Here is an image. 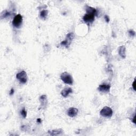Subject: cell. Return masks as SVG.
<instances>
[{"label":"cell","instance_id":"cell-6","mask_svg":"<svg viewBox=\"0 0 136 136\" xmlns=\"http://www.w3.org/2000/svg\"><path fill=\"white\" fill-rule=\"evenodd\" d=\"M95 15L94 14H91V13H86V14L83 16V20L86 23H92L95 20Z\"/></svg>","mask_w":136,"mask_h":136},{"label":"cell","instance_id":"cell-4","mask_svg":"<svg viewBox=\"0 0 136 136\" xmlns=\"http://www.w3.org/2000/svg\"><path fill=\"white\" fill-rule=\"evenodd\" d=\"M100 114L106 118H110L113 115V111L110 107L105 106L100 111Z\"/></svg>","mask_w":136,"mask_h":136},{"label":"cell","instance_id":"cell-7","mask_svg":"<svg viewBox=\"0 0 136 136\" xmlns=\"http://www.w3.org/2000/svg\"><path fill=\"white\" fill-rule=\"evenodd\" d=\"M111 85L109 84H102L99 86L98 89V91L103 92H108L110 91Z\"/></svg>","mask_w":136,"mask_h":136},{"label":"cell","instance_id":"cell-1","mask_svg":"<svg viewBox=\"0 0 136 136\" xmlns=\"http://www.w3.org/2000/svg\"><path fill=\"white\" fill-rule=\"evenodd\" d=\"M61 78L63 82L68 85H72L73 84V79L69 73L67 72L62 73L61 75Z\"/></svg>","mask_w":136,"mask_h":136},{"label":"cell","instance_id":"cell-2","mask_svg":"<svg viewBox=\"0 0 136 136\" xmlns=\"http://www.w3.org/2000/svg\"><path fill=\"white\" fill-rule=\"evenodd\" d=\"M75 37V35L72 32L71 33H69L67 35L66 38V40L64 41H62L61 43V45L63 46H66V47H69V45L71 43V42L72 41L73 39Z\"/></svg>","mask_w":136,"mask_h":136},{"label":"cell","instance_id":"cell-9","mask_svg":"<svg viewBox=\"0 0 136 136\" xmlns=\"http://www.w3.org/2000/svg\"><path fill=\"white\" fill-rule=\"evenodd\" d=\"M72 90L71 88H66L61 92L62 96L63 97H67L70 93H72Z\"/></svg>","mask_w":136,"mask_h":136},{"label":"cell","instance_id":"cell-19","mask_svg":"<svg viewBox=\"0 0 136 136\" xmlns=\"http://www.w3.org/2000/svg\"><path fill=\"white\" fill-rule=\"evenodd\" d=\"M13 93H14V89H13V88H12L11 89V91H10V95H12L13 94Z\"/></svg>","mask_w":136,"mask_h":136},{"label":"cell","instance_id":"cell-13","mask_svg":"<svg viewBox=\"0 0 136 136\" xmlns=\"http://www.w3.org/2000/svg\"><path fill=\"white\" fill-rule=\"evenodd\" d=\"M47 14H48V11L44 10H43V11H42L41 12H40V16L42 18L45 19L46 17L47 16Z\"/></svg>","mask_w":136,"mask_h":136},{"label":"cell","instance_id":"cell-20","mask_svg":"<svg viewBox=\"0 0 136 136\" xmlns=\"http://www.w3.org/2000/svg\"><path fill=\"white\" fill-rule=\"evenodd\" d=\"M132 121L133 122H134V123L136 124V122H135V115H134V118H133Z\"/></svg>","mask_w":136,"mask_h":136},{"label":"cell","instance_id":"cell-8","mask_svg":"<svg viewBox=\"0 0 136 136\" xmlns=\"http://www.w3.org/2000/svg\"><path fill=\"white\" fill-rule=\"evenodd\" d=\"M78 109L75 107H71L68 110V115L70 117L73 118L76 116L78 114Z\"/></svg>","mask_w":136,"mask_h":136},{"label":"cell","instance_id":"cell-5","mask_svg":"<svg viewBox=\"0 0 136 136\" xmlns=\"http://www.w3.org/2000/svg\"><path fill=\"white\" fill-rule=\"evenodd\" d=\"M16 77H17V79L20 81V83L23 84L26 83L27 81V79H28L27 73L24 71H23L18 73L16 76Z\"/></svg>","mask_w":136,"mask_h":136},{"label":"cell","instance_id":"cell-21","mask_svg":"<svg viewBox=\"0 0 136 136\" xmlns=\"http://www.w3.org/2000/svg\"><path fill=\"white\" fill-rule=\"evenodd\" d=\"M37 122H38V123H41V119H37Z\"/></svg>","mask_w":136,"mask_h":136},{"label":"cell","instance_id":"cell-17","mask_svg":"<svg viewBox=\"0 0 136 136\" xmlns=\"http://www.w3.org/2000/svg\"><path fill=\"white\" fill-rule=\"evenodd\" d=\"M104 18H105V21H106L107 23H109V21H110V18H109V17H108V15H105L104 16Z\"/></svg>","mask_w":136,"mask_h":136},{"label":"cell","instance_id":"cell-16","mask_svg":"<svg viewBox=\"0 0 136 136\" xmlns=\"http://www.w3.org/2000/svg\"><path fill=\"white\" fill-rule=\"evenodd\" d=\"M129 32V34H130V35L131 36H135V34H136V32L135 31L133 30H129L128 31Z\"/></svg>","mask_w":136,"mask_h":136},{"label":"cell","instance_id":"cell-18","mask_svg":"<svg viewBox=\"0 0 136 136\" xmlns=\"http://www.w3.org/2000/svg\"><path fill=\"white\" fill-rule=\"evenodd\" d=\"M135 83H136V80H134V83H132V87L133 88H134V89L135 91H136V88H135Z\"/></svg>","mask_w":136,"mask_h":136},{"label":"cell","instance_id":"cell-14","mask_svg":"<svg viewBox=\"0 0 136 136\" xmlns=\"http://www.w3.org/2000/svg\"><path fill=\"white\" fill-rule=\"evenodd\" d=\"M10 15V13L7 11H4V12H2V15H1V17L2 18H7L9 17Z\"/></svg>","mask_w":136,"mask_h":136},{"label":"cell","instance_id":"cell-10","mask_svg":"<svg viewBox=\"0 0 136 136\" xmlns=\"http://www.w3.org/2000/svg\"><path fill=\"white\" fill-rule=\"evenodd\" d=\"M85 9L87 13H91V14H94L95 15L97 14V11L94 8L88 6V5H86Z\"/></svg>","mask_w":136,"mask_h":136},{"label":"cell","instance_id":"cell-11","mask_svg":"<svg viewBox=\"0 0 136 136\" xmlns=\"http://www.w3.org/2000/svg\"><path fill=\"white\" fill-rule=\"evenodd\" d=\"M119 54L122 58L125 59L126 57V47L124 46H121L119 48Z\"/></svg>","mask_w":136,"mask_h":136},{"label":"cell","instance_id":"cell-3","mask_svg":"<svg viewBox=\"0 0 136 136\" xmlns=\"http://www.w3.org/2000/svg\"><path fill=\"white\" fill-rule=\"evenodd\" d=\"M23 17L22 15L20 14H18L16 15L14 19H13V21H12V24L15 28H20L21 24H22L23 23Z\"/></svg>","mask_w":136,"mask_h":136},{"label":"cell","instance_id":"cell-15","mask_svg":"<svg viewBox=\"0 0 136 136\" xmlns=\"http://www.w3.org/2000/svg\"><path fill=\"white\" fill-rule=\"evenodd\" d=\"M21 114L23 116V118H26L27 116V112L26 111L25 108H23V110L21 111Z\"/></svg>","mask_w":136,"mask_h":136},{"label":"cell","instance_id":"cell-12","mask_svg":"<svg viewBox=\"0 0 136 136\" xmlns=\"http://www.w3.org/2000/svg\"><path fill=\"white\" fill-rule=\"evenodd\" d=\"M48 132L50 133V134L52 136H56V135H60L61 133L63 132V131L61 129H58V130H53L52 131H48Z\"/></svg>","mask_w":136,"mask_h":136}]
</instances>
